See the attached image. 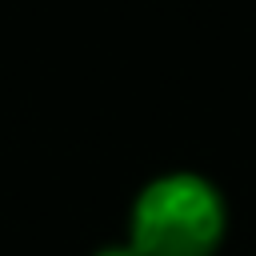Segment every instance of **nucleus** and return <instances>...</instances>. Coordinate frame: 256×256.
I'll return each instance as SVG.
<instances>
[{"label": "nucleus", "instance_id": "obj_1", "mask_svg": "<svg viewBox=\"0 0 256 256\" xmlns=\"http://www.w3.org/2000/svg\"><path fill=\"white\" fill-rule=\"evenodd\" d=\"M224 236V192L200 172H164L128 208V244L140 256H216Z\"/></svg>", "mask_w": 256, "mask_h": 256}, {"label": "nucleus", "instance_id": "obj_2", "mask_svg": "<svg viewBox=\"0 0 256 256\" xmlns=\"http://www.w3.org/2000/svg\"><path fill=\"white\" fill-rule=\"evenodd\" d=\"M92 256H140V252H136V248L124 240V244H104V248H96Z\"/></svg>", "mask_w": 256, "mask_h": 256}]
</instances>
